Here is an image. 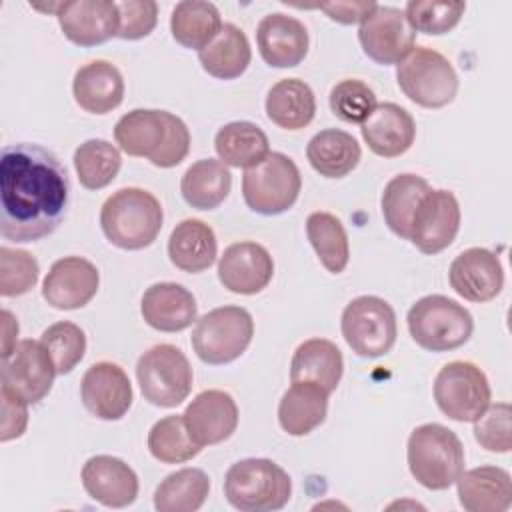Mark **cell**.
<instances>
[{
	"label": "cell",
	"mask_w": 512,
	"mask_h": 512,
	"mask_svg": "<svg viewBox=\"0 0 512 512\" xmlns=\"http://www.w3.org/2000/svg\"><path fill=\"white\" fill-rule=\"evenodd\" d=\"M70 178L60 158L30 142L2 148L0 234L12 242H36L64 220Z\"/></svg>",
	"instance_id": "6da1fadb"
},
{
	"label": "cell",
	"mask_w": 512,
	"mask_h": 512,
	"mask_svg": "<svg viewBox=\"0 0 512 512\" xmlns=\"http://www.w3.org/2000/svg\"><path fill=\"white\" fill-rule=\"evenodd\" d=\"M164 222L160 200L136 186L120 188L106 198L100 210V226L110 244L122 250H142L150 246Z\"/></svg>",
	"instance_id": "7a4b0ae2"
},
{
	"label": "cell",
	"mask_w": 512,
	"mask_h": 512,
	"mask_svg": "<svg viewBox=\"0 0 512 512\" xmlns=\"http://www.w3.org/2000/svg\"><path fill=\"white\" fill-rule=\"evenodd\" d=\"M406 460L418 484L428 490H446L464 472V446L456 432L428 422L410 432Z\"/></svg>",
	"instance_id": "3957f363"
},
{
	"label": "cell",
	"mask_w": 512,
	"mask_h": 512,
	"mask_svg": "<svg viewBox=\"0 0 512 512\" xmlns=\"http://www.w3.org/2000/svg\"><path fill=\"white\" fill-rule=\"evenodd\" d=\"M224 496L240 512L280 510L292 496V480L274 460L244 458L228 468Z\"/></svg>",
	"instance_id": "277c9868"
},
{
	"label": "cell",
	"mask_w": 512,
	"mask_h": 512,
	"mask_svg": "<svg viewBox=\"0 0 512 512\" xmlns=\"http://www.w3.org/2000/svg\"><path fill=\"white\" fill-rule=\"evenodd\" d=\"M406 324L412 340L428 352L456 350L470 340L474 330L472 314L442 294L416 300L406 314Z\"/></svg>",
	"instance_id": "5b68a950"
},
{
	"label": "cell",
	"mask_w": 512,
	"mask_h": 512,
	"mask_svg": "<svg viewBox=\"0 0 512 512\" xmlns=\"http://www.w3.org/2000/svg\"><path fill=\"white\" fill-rule=\"evenodd\" d=\"M396 82L404 96L422 108H444L458 94L452 62L428 46H414L396 64Z\"/></svg>",
	"instance_id": "8992f818"
},
{
	"label": "cell",
	"mask_w": 512,
	"mask_h": 512,
	"mask_svg": "<svg viewBox=\"0 0 512 512\" xmlns=\"http://www.w3.org/2000/svg\"><path fill=\"white\" fill-rule=\"evenodd\" d=\"M254 336L252 314L242 306H220L196 320L190 342L196 356L212 366L240 358Z\"/></svg>",
	"instance_id": "52a82bcc"
},
{
	"label": "cell",
	"mask_w": 512,
	"mask_h": 512,
	"mask_svg": "<svg viewBox=\"0 0 512 512\" xmlns=\"http://www.w3.org/2000/svg\"><path fill=\"white\" fill-rule=\"evenodd\" d=\"M300 188V170L282 152H270L242 176L244 202L252 212L262 216H276L290 210L298 200Z\"/></svg>",
	"instance_id": "ba28073f"
},
{
	"label": "cell",
	"mask_w": 512,
	"mask_h": 512,
	"mask_svg": "<svg viewBox=\"0 0 512 512\" xmlns=\"http://www.w3.org/2000/svg\"><path fill=\"white\" fill-rule=\"evenodd\" d=\"M136 378L144 400L160 408L182 404L192 390V366L174 344H156L136 364Z\"/></svg>",
	"instance_id": "9c48e42d"
},
{
	"label": "cell",
	"mask_w": 512,
	"mask_h": 512,
	"mask_svg": "<svg viewBox=\"0 0 512 512\" xmlns=\"http://www.w3.org/2000/svg\"><path fill=\"white\" fill-rule=\"evenodd\" d=\"M340 330L346 344L362 358H378L392 350L398 326L392 306L378 296H358L342 312Z\"/></svg>",
	"instance_id": "30bf717a"
},
{
	"label": "cell",
	"mask_w": 512,
	"mask_h": 512,
	"mask_svg": "<svg viewBox=\"0 0 512 512\" xmlns=\"http://www.w3.org/2000/svg\"><path fill=\"white\" fill-rule=\"evenodd\" d=\"M492 390L486 374L472 362L444 364L434 380V400L444 416L456 422H474L490 404Z\"/></svg>",
	"instance_id": "8fae6325"
},
{
	"label": "cell",
	"mask_w": 512,
	"mask_h": 512,
	"mask_svg": "<svg viewBox=\"0 0 512 512\" xmlns=\"http://www.w3.org/2000/svg\"><path fill=\"white\" fill-rule=\"evenodd\" d=\"M54 376V362L40 340H20L14 350L2 358V388L18 394L28 404H38L50 394Z\"/></svg>",
	"instance_id": "7c38bea8"
},
{
	"label": "cell",
	"mask_w": 512,
	"mask_h": 512,
	"mask_svg": "<svg viewBox=\"0 0 512 512\" xmlns=\"http://www.w3.org/2000/svg\"><path fill=\"white\" fill-rule=\"evenodd\" d=\"M358 40L364 54L376 64H398L416 44V32L404 10L376 6L360 24Z\"/></svg>",
	"instance_id": "4fadbf2b"
},
{
	"label": "cell",
	"mask_w": 512,
	"mask_h": 512,
	"mask_svg": "<svg viewBox=\"0 0 512 512\" xmlns=\"http://www.w3.org/2000/svg\"><path fill=\"white\" fill-rule=\"evenodd\" d=\"M460 218V204L450 190H430L416 208L408 240L422 254H438L454 242Z\"/></svg>",
	"instance_id": "5bb4252c"
},
{
	"label": "cell",
	"mask_w": 512,
	"mask_h": 512,
	"mask_svg": "<svg viewBox=\"0 0 512 512\" xmlns=\"http://www.w3.org/2000/svg\"><path fill=\"white\" fill-rule=\"evenodd\" d=\"M84 408L100 420H120L132 406V384L124 368L114 362L92 364L80 382Z\"/></svg>",
	"instance_id": "9a60e30c"
},
{
	"label": "cell",
	"mask_w": 512,
	"mask_h": 512,
	"mask_svg": "<svg viewBox=\"0 0 512 512\" xmlns=\"http://www.w3.org/2000/svg\"><path fill=\"white\" fill-rule=\"evenodd\" d=\"M98 268L82 256H64L56 260L44 282L42 298L56 310H78L98 292Z\"/></svg>",
	"instance_id": "2e32d148"
},
{
	"label": "cell",
	"mask_w": 512,
	"mask_h": 512,
	"mask_svg": "<svg viewBox=\"0 0 512 512\" xmlns=\"http://www.w3.org/2000/svg\"><path fill=\"white\" fill-rule=\"evenodd\" d=\"M56 18L64 36L76 46H98L118 34L120 14L112 0L60 2Z\"/></svg>",
	"instance_id": "e0dca14e"
},
{
	"label": "cell",
	"mask_w": 512,
	"mask_h": 512,
	"mask_svg": "<svg viewBox=\"0 0 512 512\" xmlns=\"http://www.w3.org/2000/svg\"><path fill=\"white\" fill-rule=\"evenodd\" d=\"M274 276L270 252L252 240L230 244L218 260V280L234 294H258Z\"/></svg>",
	"instance_id": "ac0fdd59"
},
{
	"label": "cell",
	"mask_w": 512,
	"mask_h": 512,
	"mask_svg": "<svg viewBox=\"0 0 512 512\" xmlns=\"http://www.w3.org/2000/svg\"><path fill=\"white\" fill-rule=\"evenodd\" d=\"M448 282L464 300L490 302L504 286V270L492 250L474 246L452 260Z\"/></svg>",
	"instance_id": "d6986e66"
},
{
	"label": "cell",
	"mask_w": 512,
	"mask_h": 512,
	"mask_svg": "<svg viewBox=\"0 0 512 512\" xmlns=\"http://www.w3.org/2000/svg\"><path fill=\"white\" fill-rule=\"evenodd\" d=\"M184 422L202 448L228 440L238 426V406L224 390H202L184 410Z\"/></svg>",
	"instance_id": "ffe728a7"
},
{
	"label": "cell",
	"mask_w": 512,
	"mask_h": 512,
	"mask_svg": "<svg viewBox=\"0 0 512 512\" xmlns=\"http://www.w3.org/2000/svg\"><path fill=\"white\" fill-rule=\"evenodd\" d=\"M82 486L86 494L108 508H126L138 496V476L120 458L98 454L82 466Z\"/></svg>",
	"instance_id": "44dd1931"
},
{
	"label": "cell",
	"mask_w": 512,
	"mask_h": 512,
	"mask_svg": "<svg viewBox=\"0 0 512 512\" xmlns=\"http://www.w3.org/2000/svg\"><path fill=\"white\" fill-rule=\"evenodd\" d=\"M256 44L262 60L272 68H294L308 54L306 26L288 14H266L256 28Z\"/></svg>",
	"instance_id": "7402d4cb"
},
{
	"label": "cell",
	"mask_w": 512,
	"mask_h": 512,
	"mask_svg": "<svg viewBox=\"0 0 512 512\" xmlns=\"http://www.w3.org/2000/svg\"><path fill=\"white\" fill-rule=\"evenodd\" d=\"M144 322L160 332H180L198 318L194 294L176 282H156L146 288L140 302Z\"/></svg>",
	"instance_id": "603a6c76"
},
{
	"label": "cell",
	"mask_w": 512,
	"mask_h": 512,
	"mask_svg": "<svg viewBox=\"0 0 512 512\" xmlns=\"http://www.w3.org/2000/svg\"><path fill=\"white\" fill-rule=\"evenodd\" d=\"M360 126L368 148L382 158L402 156L410 150L416 138V122L412 114L394 102L378 104Z\"/></svg>",
	"instance_id": "cb8c5ba5"
},
{
	"label": "cell",
	"mask_w": 512,
	"mask_h": 512,
	"mask_svg": "<svg viewBox=\"0 0 512 512\" xmlns=\"http://www.w3.org/2000/svg\"><path fill=\"white\" fill-rule=\"evenodd\" d=\"M72 94L82 110L108 114L124 100V78L112 62L92 60L76 70Z\"/></svg>",
	"instance_id": "d4e9b609"
},
{
	"label": "cell",
	"mask_w": 512,
	"mask_h": 512,
	"mask_svg": "<svg viewBox=\"0 0 512 512\" xmlns=\"http://www.w3.org/2000/svg\"><path fill=\"white\" fill-rule=\"evenodd\" d=\"M458 502L468 512H506L512 504V480L500 466L466 470L454 482Z\"/></svg>",
	"instance_id": "484cf974"
},
{
	"label": "cell",
	"mask_w": 512,
	"mask_h": 512,
	"mask_svg": "<svg viewBox=\"0 0 512 512\" xmlns=\"http://www.w3.org/2000/svg\"><path fill=\"white\" fill-rule=\"evenodd\" d=\"M328 392L308 380L292 382L278 404L280 428L290 436H306L326 420Z\"/></svg>",
	"instance_id": "4316f807"
},
{
	"label": "cell",
	"mask_w": 512,
	"mask_h": 512,
	"mask_svg": "<svg viewBox=\"0 0 512 512\" xmlns=\"http://www.w3.org/2000/svg\"><path fill=\"white\" fill-rule=\"evenodd\" d=\"M216 256V234L206 222L186 218L174 226L168 238V258L178 270L190 274L204 272L214 264Z\"/></svg>",
	"instance_id": "83f0119b"
},
{
	"label": "cell",
	"mask_w": 512,
	"mask_h": 512,
	"mask_svg": "<svg viewBox=\"0 0 512 512\" xmlns=\"http://www.w3.org/2000/svg\"><path fill=\"white\" fill-rule=\"evenodd\" d=\"M344 358L340 348L326 338L304 340L290 360V382L308 380L320 384L328 394L340 384Z\"/></svg>",
	"instance_id": "f1b7e54d"
},
{
	"label": "cell",
	"mask_w": 512,
	"mask_h": 512,
	"mask_svg": "<svg viewBox=\"0 0 512 512\" xmlns=\"http://www.w3.org/2000/svg\"><path fill=\"white\" fill-rule=\"evenodd\" d=\"M204 72L218 80L242 76L252 60V48L242 28L232 22L222 24L218 34L198 52Z\"/></svg>",
	"instance_id": "f546056e"
},
{
	"label": "cell",
	"mask_w": 512,
	"mask_h": 512,
	"mask_svg": "<svg viewBox=\"0 0 512 512\" xmlns=\"http://www.w3.org/2000/svg\"><path fill=\"white\" fill-rule=\"evenodd\" d=\"M266 116L278 128L302 130L316 114V96L300 78H282L266 94Z\"/></svg>",
	"instance_id": "4dcf8cb0"
},
{
	"label": "cell",
	"mask_w": 512,
	"mask_h": 512,
	"mask_svg": "<svg viewBox=\"0 0 512 512\" xmlns=\"http://www.w3.org/2000/svg\"><path fill=\"white\" fill-rule=\"evenodd\" d=\"M306 158L320 176L344 178L358 166L362 150L352 134L338 128H326L310 138Z\"/></svg>",
	"instance_id": "1f68e13d"
},
{
	"label": "cell",
	"mask_w": 512,
	"mask_h": 512,
	"mask_svg": "<svg viewBox=\"0 0 512 512\" xmlns=\"http://www.w3.org/2000/svg\"><path fill=\"white\" fill-rule=\"evenodd\" d=\"M114 140L128 156L154 158L166 140V110H130L116 122Z\"/></svg>",
	"instance_id": "d6a6232c"
},
{
	"label": "cell",
	"mask_w": 512,
	"mask_h": 512,
	"mask_svg": "<svg viewBox=\"0 0 512 512\" xmlns=\"http://www.w3.org/2000/svg\"><path fill=\"white\" fill-rule=\"evenodd\" d=\"M214 150L222 164L248 170L270 154V142L264 130L254 122L236 120L216 132Z\"/></svg>",
	"instance_id": "836d02e7"
},
{
	"label": "cell",
	"mask_w": 512,
	"mask_h": 512,
	"mask_svg": "<svg viewBox=\"0 0 512 512\" xmlns=\"http://www.w3.org/2000/svg\"><path fill=\"white\" fill-rule=\"evenodd\" d=\"M232 174L216 158H202L188 166L180 180V192L188 206L196 210H214L230 194Z\"/></svg>",
	"instance_id": "e575fe53"
},
{
	"label": "cell",
	"mask_w": 512,
	"mask_h": 512,
	"mask_svg": "<svg viewBox=\"0 0 512 512\" xmlns=\"http://www.w3.org/2000/svg\"><path fill=\"white\" fill-rule=\"evenodd\" d=\"M430 190V184L418 174H398L384 186L382 216L396 236L408 240L416 208Z\"/></svg>",
	"instance_id": "d590c367"
},
{
	"label": "cell",
	"mask_w": 512,
	"mask_h": 512,
	"mask_svg": "<svg viewBox=\"0 0 512 512\" xmlns=\"http://www.w3.org/2000/svg\"><path fill=\"white\" fill-rule=\"evenodd\" d=\"M222 28L218 8L206 0H182L170 16L172 38L190 50H202Z\"/></svg>",
	"instance_id": "8d00e7d4"
},
{
	"label": "cell",
	"mask_w": 512,
	"mask_h": 512,
	"mask_svg": "<svg viewBox=\"0 0 512 512\" xmlns=\"http://www.w3.org/2000/svg\"><path fill=\"white\" fill-rule=\"evenodd\" d=\"M210 494V478L200 468H180L168 474L154 490L158 512H194Z\"/></svg>",
	"instance_id": "74e56055"
},
{
	"label": "cell",
	"mask_w": 512,
	"mask_h": 512,
	"mask_svg": "<svg viewBox=\"0 0 512 512\" xmlns=\"http://www.w3.org/2000/svg\"><path fill=\"white\" fill-rule=\"evenodd\" d=\"M306 236L328 272H344L350 260V244L346 228L338 216L330 212H312L306 218Z\"/></svg>",
	"instance_id": "f35d334b"
},
{
	"label": "cell",
	"mask_w": 512,
	"mask_h": 512,
	"mask_svg": "<svg viewBox=\"0 0 512 512\" xmlns=\"http://www.w3.org/2000/svg\"><path fill=\"white\" fill-rule=\"evenodd\" d=\"M120 150L102 138L82 142L74 150V170L86 190L106 188L120 172Z\"/></svg>",
	"instance_id": "ab89813d"
},
{
	"label": "cell",
	"mask_w": 512,
	"mask_h": 512,
	"mask_svg": "<svg viewBox=\"0 0 512 512\" xmlns=\"http://www.w3.org/2000/svg\"><path fill=\"white\" fill-rule=\"evenodd\" d=\"M148 450L162 464H182L196 458L202 446L190 436L184 416L170 414L154 422L150 428Z\"/></svg>",
	"instance_id": "60d3db41"
},
{
	"label": "cell",
	"mask_w": 512,
	"mask_h": 512,
	"mask_svg": "<svg viewBox=\"0 0 512 512\" xmlns=\"http://www.w3.org/2000/svg\"><path fill=\"white\" fill-rule=\"evenodd\" d=\"M42 346L50 354L56 374H70L86 352V334L84 330L68 320L48 326L40 336Z\"/></svg>",
	"instance_id": "b9f144b4"
},
{
	"label": "cell",
	"mask_w": 512,
	"mask_h": 512,
	"mask_svg": "<svg viewBox=\"0 0 512 512\" xmlns=\"http://www.w3.org/2000/svg\"><path fill=\"white\" fill-rule=\"evenodd\" d=\"M466 2L452 0H410L404 14L414 32L440 36L450 32L464 16Z\"/></svg>",
	"instance_id": "7bdbcfd3"
},
{
	"label": "cell",
	"mask_w": 512,
	"mask_h": 512,
	"mask_svg": "<svg viewBox=\"0 0 512 512\" xmlns=\"http://www.w3.org/2000/svg\"><path fill=\"white\" fill-rule=\"evenodd\" d=\"M328 100L332 114L346 124H362L378 106L374 90L358 78H346L334 84Z\"/></svg>",
	"instance_id": "ee69618b"
},
{
	"label": "cell",
	"mask_w": 512,
	"mask_h": 512,
	"mask_svg": "<svg viewBox=\"0 0 512 512\" xmlns=\"http://www.w3.org/2000/svg\"><path fill=\"white\" fill-rule=\"evenodd\" d=\"M40 276L38 260L18 248H0V294L14 298L30 292Z\"/></svg>",
	"instance_id": "f6af8a7d"
},
{
	"label": "cell",
	"mask_w": 512,
	"mask_h": 512,
	"mask_svg": "<svg viewBox=\"0 0 512 512\" xmlns=\"http://www.w3.org/2000/svg\"><path fill=\"white\" fill-rule=\"evenodd\" d=\"M510 404L496 402L488 404V408L474 420V438L476 442L488 450L506 454L512 448V426H510Z\"/></svg>",
	"instance_id": "bcb514c9"
},
{
	"label": "cell",
	"mask_w": 512,
	"mask_h": 512,
	"mask_svg": "<svg viewBox=\"0 0 512 512\" xmlns=\"http://www.w3.org/2000/svg\"><path fill=\"white\" fill-rule=\"evenodd\" d=\"M120 24L118 38L140 40L148 36L158 22V4L154 0H122L116 2Z\"/></svg>",
	"instance_id": "7dc6e473"
},
{
	"label": "cell",
	"mask_w": 512,
	"mask_h": 512,
	"mask_svg": "<svg viewBox=\"0 0 512 512\" xmlns=\"http://www.w3.org/2000/svg\"><path fill=\"white\" fill-rule=\"evenodd\" d=\"M190 152V130L182 118L172 112H166V140L160 152L150 158V162L158 168H174L178 166Z\"/></svg>",
	"instance_id": "c3c4849f"
},
{
	"label": "cell",
	"mask_w": 512,
	"mask_h": 512,
	"mask_svg": "<svg viewBox=\"0 0 512 512\" xmlns=\"http://www.w3.org/2000/svg\"><path fill=\"white\" fill-rule=\"evenodd\" d=\"M0 398H2L0 440L8 442L24 434L28 424V402L6 388H0Z\"/></svg>",
	"instance_id": "681fc988"
},
{
	"label": "cell",
	"mask_w": 512,
	"mask_h": 512,
	"mask_svg": "<svg viewBox=\"0 0 512 512\" xmlns=\"http://www.w3.org/2000/svg\"><path fill=\"white\" fill-rule=\"evenodd\" d=\"M376 2H324L316 4L324 14H328L330 20L340 24H362L372 10L376 8Z\"/></svg>",
	"instance_id": "f907efd6"
},
{
	"label": "cell",
	"mask_w": 512,
	"mask_h": 512,
	"mask_svg": "<svg viewBox=\"0 0 512 512\" xmlns=\"http://www.w3.org/2000/svg\"><path fill=\"white\" fill-rule=\"evenodd\" d=\"M2 334V358H6L18 344V320L8 310H2Z\"/></svg>",
	"instance_id": "816d5d0a"
}]
</instances>
